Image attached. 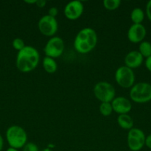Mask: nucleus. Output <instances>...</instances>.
Segmentation results:
<instances>
[{
    "instance_id": "f3484780",
    "label": "nucleus",
    "mask_w": 151,
    "mask_h": 151,
    "mask_svg": "<svg viewBox=\"0 0 151 151\" xmlns=\"http://www.w3.org/2000/svg\"><path fill=\"white\" fill-rule=\"evenodd\" d=\"M138 51L141 53L143 58H147L151 56V43L149 41H143L139 44V50Z\"/></svg>"
},
{
    "instance_id": "cd10ccee",
    "label": "nucleus",
    "mask_w": 151,
    "mask_h": 151,
    "mask_svg": "<svg viewBox=\"0 0 151 151\" xmlns=\"http://www.w3.org/2000/svg\"><path fill=\"white\" fill-rule=\"evenodd\" d=\"M25 2L28 4H36V0H25Z\"/></svg>"
},
{
    "instance_id": "b1692460",
    "label": "nucleus",
    "mask_w": 151,
    "mask_h": 151,
    "mask_svg": "<svg viewBox=\"0 0 151 151\" xmlns=\"http://www.w3.org/2000/svg\"><path fill=\"white\" fill-rule=\"evenodd\" d=\"M145 66H146L147 69L150 72H151V56L146 58V60H145Z\"/></svg>"
},
{
    "instance_id": "2eb2a0df",
    "label": "nucleus",
    "mask_w": 151,
    "mask_h": 151,
    "mask_svg": "<svg viewBox=\"0 0 151 151\" xmlns=\"http://www.w3.org/2000/svg\"><path fill=\"white\" fill-rule=\"evenodd\" d=\"M42 66L44 71L49 74H53L57 71L58 64L55 59L50 57H45L42 60Z\"/></svg>"
},
{
    "instance_id": "aec40b11",
    "label": "nucleus",
    "mask_w": 151,
    "mask_h": 151,
    "mask_svg": "<svg viewBox=\"0 0 151 151\" xmlns=\"http://www.w3.org/2000/svg\"><path fill=\"white\" fill-rule=\"evenodd\" d=\"M12 46H13L14 50L19 52L21 51V50H22L26 45H25V41H23V39H22V38H16L13 40V41H12Z\"/></svg>"
},
{
    "instance_id": "39448f33",
    "label": "nucleus",
    "mask_w": 151,
    "mask_h": 151,
    "mask_svg": "<svg viewBox=\"0 0 151 151\" xmlns=\"http://www.w3.org/2000/svg\"><path fill=\"white\" fill-rule=\"evenodd\" d=\"M93 94L101 103H111L115 97V90L110 83L100 81L94 86Z\"/></svg>"
},
{
    "instance_id": "4be33fe9",
    "label": "nucleus",
    "mask_w": 151,
    "mask_h": 151,
    "mask_svg": "<svg viewBox=\"0 0 151 151\" xmlns=\"http://www.w3.org/2000/svg\"><path fill=\"white\" fill-rule=\"evenodd\" d=\"M59 14V10H58L57 7H51L49 8L48 10V14L49 16H52L53 18H56V16Z\"/></svg>"
},
{
    "instance_id": "a878e982",
    "label": "nucleus",
    "mask_w": 151,
    "mask_h": 151,
    "mask_svg": "<svg viewBox=\"0 0 151 151\" xmlns=\"http://www.w3.org/2000/svg\"><path fill=\"white\" fill-rule=\"evenodd\" d=\"M145 145L147 147L151 150V134H149L146 137V139H145Z\"/></svg>"
},
{
    "instance_id": "9d476101",
    "label": "nucleus",
    "mask_w": 151,
    "mask_h": 151,
    "mask_svg": "<svg viewBox=\"0 0 151 151\" xmlns=\"http://www.w3.org/2000/svg\"><path fill=\"white\" fill-rule=\"evenodd\" d=\"M84 12V5L82 2L78 0H74L68 2L64 8L65 17L71 21L79 19Z\"/></svg>"
},
{
    "instance_id": "412c9836",
    "label": "nucleus",
    "mask_w": 151,
    "mask_h": 151,
    "mask_svg": "<svg viewBox=\"0 0 151 151\" xmlns=\"http://www.w3.org/2000/svg\"><path fill=\"white\" fill-rule=\"evenodd\" d=\"M23 151H39V149L35 143L27 142L23 147Z\"/></svg>"
},
{
    "instance_id": "20e7f679",
    "label": "nucleus",
    "mask_w": 151,
    "mask_h": 151,
    "mask_svg": "<svg viewBox=\"0 0 151 151\" xmlns=\"http://www.w3.org/2000/svg\"><path fill=\"white\" fill-rule=\"evenodd\" d=\"M130 100L136 103H146L151 100V84L146 82L135 83L130 90Z\"/></svg>"
},
{
    "instance_id": "f03ea898",
    "label": "nucleus",
    "mask_w": 151,
    "mask_h": 151,
    "mask_svg": "<svg viewBox=\"0 0 151 151\" xmlns=\"http://www.w3.org/2000/svg\"><path fill=\"white\" fill-rule=\"evenodd\" d=\"M98 35L96 30L91 27H85L77 33L73 42L76 51L81 54H87L96 47Z\"/></svg>"
},
{
    "instance_id": "423d86ee",
    "label": "nucleus",
    "mask_w": 151,
    "mask_h": 151,
    "mask_svg": "<svg viewBox=\"0 0 151 151\" xmlns=\"http://www.w3.org/2000/svg\"><path fill=\"white\" fill-rule=\"evenodd\" d=\"M135 73L133 69L126 66H119L115 72V81L119 86L130 88L135 84Z\"/></svg>"
},
{
    "instance_id": "bb28decb",
    "label": "nucleus",
    "mask_w": 151,
    "mask_h": 151,
    "mask_svg": "<svg viewBox=\"0 0 151 151\" xmlns=\"http://www.w3.org/2000/svg\"><path fill=\"white\" fill-rule=\"evenodd\" d=\"M3 147H4V139L2 136L0 134V151L3 150Z\"/></svg>"
},
{
    "instance_id": "6ab92c4d",
    "label": "nucleus",
    "mask_w": 151,
    "mask_h": 151,
    "mask_svg": "<svg viewBox=\"0 0 151 151\" xmlns=\"http://www.w3.org/2000/svg\"><path fill=\"white\" fill-rule=\"evenodd\" d=\"M104 7L107 10H115L118 8L121 4L120 0H104L103 2Z\"/></svg>"
},
{
    "instance_id": "c85d7f7f",
    "label": "nucleus",
    "mask_w": 151,
    "mask_h": 151,
    "mask_svg": "<svg viewBox=\"0 0 151 151\" xmlns=\"http://www.w3.org/2000/svg\"><path fill=\"white\" fill-rule=\"evenodd\" d=\"M6 151H19L18 149H16V148H13V147H8V148L7 149V150Z\"/></svg>"
},
{
    "instance_id": "4468645a",
    "label": "nucleus",
    "mask_w": 151,
    "mask_h": 151,
    "mask_svg": "<svg viewBox=\"0 0 151 151\" xmlns=\"http://www.w3.org/2000/svg\"><path fill=\"white\" fill-rule=\"evenodd\" d=\"M117 123L124 130H128L130 131V129L133 128V119L128 114H121L118 115L117 118Z\"/></svg>"
},
{
    "instance_id": "f257e3e1",
    "label": "nucleus",
    "mask_w": 151,
    "mask_h": 151,
    "mask_svg": "<svg viewBox=\"0 0 151 151\" xmlns=\"http://www.w3.org/2000/svg\"><path fill=\"white\" fill-rule=\"evenodd\" d=\"M40 60L38 51L32 46H25L18 52L16 58V66L19 72L28 73L38 66Z\"/></svg>"
},
{
    "instance_id": "ddd939ff",
    "label": "nucleus",
    "mask_w": 151,
    "mask_h": 151,
    "mask_svg": "<svg viewBox=\"0 0 151 151\" xmlns=\"http://www.w3.org/2000/svg\"><path fill=\"white\" fill-rule=\"evenodd\" d=\"M143 61V56L138 50H133V51L129 52L126 55L124 60V66H127L131 69L139 68L142 64Z\"/></svg>"
},
{
    "instance_id": "1a4fd4ad",
    "label": "nucleus",
    "mask_w": 151,
    "mask_h": 151,
    "mask_svg": "<svg viewBox=\"0 0 151 151\" xmlns=\"http://www.w3.org/2000/svg\"><path fill=\"white\" fill-rule=\"evenodd\" d=\"M59 25L56 18L44 15L38 22V29L42 35L47 37H53L57 32Z\"/></svg>"
},
{
    "instance_id": "f8f14e48",
    "label": "nucleus",
    "mask_w": 151,
    "mask_h": 151,
    "mask_svg": "<svg viewBox=\"0 0 151 151\" xmlns=\"http://www.w3.org/2000/svg\"><path fill=\"white\" fill-rule=\"evenodd\" d=\"M111 105L113 111L118 115L127 114L132 109V103L130 100L127 97L121 96L115 97L111 102Z\"/></svg>"
},
{
    "instance_id": "393cba45",
    "label": "nucleus",
    "mask_w": 151,
    "mask_h": 151,
    "mask_svg": "<svg viewBox=\"0 0 151 151\" xmlns=\"http://www.w3.org/2000/svg\"><path fill=\"white\" fill-rule=\"evenodd\" d=\"M47 4V1L45 0H36V5L38 7H40V8H42Z\"/></svg>"
},
{
    "instance_id": "6e6552de",
    "label": "nucleus",
    "mask_w": 151,
    "mask_h": 151,
    "mask_svg": "<svg viewBox=\"0 0 151 151\" xmlns=\"http://www.w3.org/2000/svg\"><path fill=\"white\" fill-rule=\"evenodd\" d=\"M65 50V42L63 39L60 37L53 36L51 37L47 41L44 46L43 51L47 57L56 58L63 54Z\"/></svg>"
},
{
    "instance_id": "a211bd4d",
    "label": "nucleus",
    "mask_w": 151,
    "mask_h": 151,
    "mask_svg": "<svg viewBox=\"0 0 151 151\" xmlns=\"http://www.w3.org/2000/svg\"><path fill=\"white\" fill-rule=\"evenodd\" d=\"M113 110L111 103H101L99 106V112L104 116H108L111 115Z\"/></svg>"
},
{
    "instance_id": "5701e85b",
    "label": "nucleus",
    "mask_w": 151,
    "mask_h": 151,
    "mask_svg": "<svg viewBox=\"0 0 151 151\" xmlns=\"http://www.w3.org/2000/svg\"><path fill=\"white\" fill-rule=\"evenodd\" d=\"M146 14L147 19L151 22V0H150L146 5Z\"/></svg>"
},
{
    "instance_id": "c756f323",
    "label": "nucleus",
    "mask_w": 151,
    "mask_h": 151,
    "mask_svg": "<svg viewBox=\"0 0 151 151\" xmlns=\"http://www.w3.org/2000/svg\"><path fill=\"white\" fill-rule=\"evenodd\" d=\"M39 151H53L52 150V149L51 148H50V147H46V148H44V149H42V150H39Z\"/></svg>"
},
{
    "instance_id": "7ed1b4c3",
    "label": "nucleus",
    "mask_w": 151,
    "mask_h": 151,
    "mask_svg": "<svg viewBox=\"0 0 151 151\" xmlns=\"http://www.w3.org/2000/svg\"><path fill=\"white\" fill-rule=\"evenodd\" d=\"M6 140L10 147L23 148L28 142V134L23 128L19 125H11L6 131Z\"/></svg>"
},
{
    "instance_id": "dca6fc26",
    "label": "nucleus",
    "mask_w": 151,
    "mask_h": 151,
    "mask_svg": "<svg viewBox=\"0 0 151 151\" xmlns=\"http://www.w3.org/2000/svg\"><path fill=\"white\" fill-rule=\"evenodd\" d=\"M130 19L133 24H142L144 19V12L142 9L136 7L131 11Z\"/></svg>"
},
{
    "instance_id": "9b49d317",
    "label": "nucleus",
    "mask_w": 151,
    "mask_h": 151,
    "mask_svg": "<svg viewBox=\"0 0 151 151\" xmlns=\"http://www.w3.org/2000/svg\"><path fill=\"white\" fill-rule=\"evenodd\" d=\"M147 35V29L142 24H133L127 31V38L133 44L144 41Z\"/></svg>"
},
{
    "instance_id": "0eeeda50",
    "label": "nucleus",
    "mask_w": 151,
    "mask_h": 151,
    "mask_svg": "<svg viewBox=\"0 0 151 151\" xmlns=\"http://www.w3.org/2000/svg\"><path fill=\"white\" fill-rule=\"evenodd\" d=\"M146 136L142 130L133 128L128 131L127 137V147L131 151H139L145 145Z\"/></svg>"
}]
</instances>
